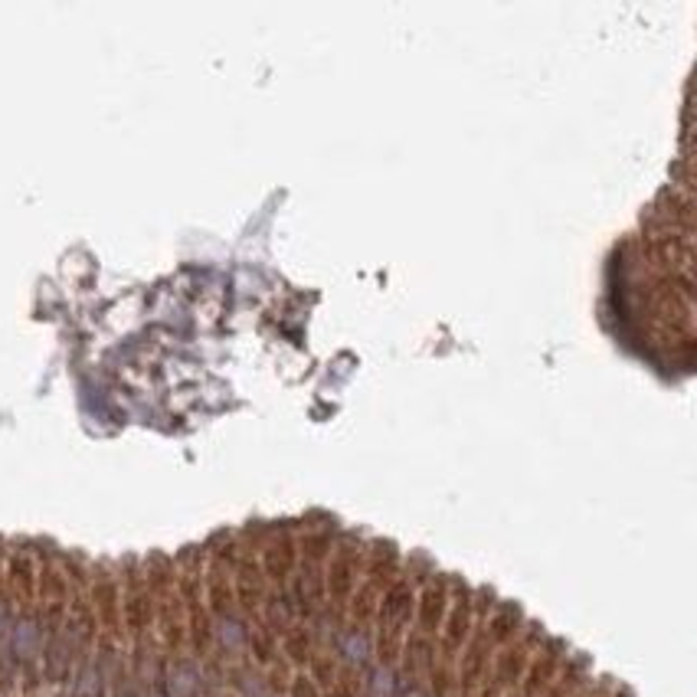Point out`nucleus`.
I'll use <instances>...</instances> for the list:
<instances>
[{
  "label": "nucleus",
  "mask_w": 697,
  "mask_h": 697,
  "mask_svg": "<svg viewBox=\"0 0 697 697\" xmlns=\"http://www.w3.org/2000/svg\"><path fill=\"white\" fill-rule=\"evenodd\" d=\"M56 697H69V694H66V691H56Z\"/></svg>",
  "instance_id": "nucleus-1"
}]
</instances>
